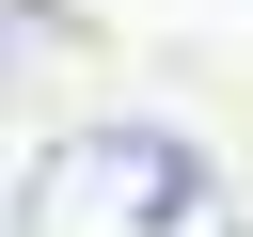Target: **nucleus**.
<instances>
[{"label": "nucleus", "mask_w": 253, "mask_h": 237, "mask_svg": "<svg viewBox=\"0 0 253 237\" xmlns=\"http://www.w3.org/2000/svg\"><path fill=\"white\" fill-rule=\"evenodd\" d=\"M32 237H221V174L174 126H79L32 158Z\"/></svg>", "instance_id": "nucleus-1"}]
</instances>
